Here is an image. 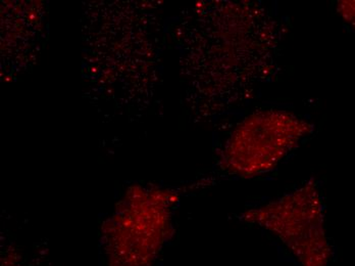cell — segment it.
<instances>
[{"instance_id": "4", "label": "cell", "mask_w": 355, "mask_h": 266, "mask_svg": "<svg viewBox=\"0 0 355 266\" xmlns=\"http://www.w3.org/2000/svg\"><path fill=\"white\" fill-rule=\"evenodd\" d=\"M338 8L344 19L355 26V1L339 2Z\"/></svg>"}, {"instance_id": "3", "label": "cell", "mask_w": 355, "mask_h": 266, "mask_svg": "<svg viewBox=\"0 0 355 266\" xmlns=\"http://www.w3.org/2000/svg\"><path fill=\"white\" fill-rule=\"evenodd\" d=\"M166 190L134 189L110 220L107 253L116 266H145L153 263L171 235V207Z\"/></svg>"}, {"instance_id": "2", "label": "cell", "mask_w": 355, "mask_h": 266, "mask_svg": "<svg viewBox=\"0 0 355 266\" xmlns=\"http://www.w3.org/2000/svg\"><path fill=\"white\" fill-rule=\"evenodd\" d=\"M311 129L309 122L289 112H257L242 121L232 133L223 155V167L241 177L268 172Z\"/></svg>"}, {"instance_id": "1", "label": "cell", "mask_w": 355, "mask_h": 266, "mask_svg": "<svg viewBox=\"0 0 355 266\" xmlns=\"http://www.w3.org/2000/svg\"><path fill=\"white\" fill-rule=\"evenodd\" d=\"M243 219L274 233L302 266H329L332 248L324 231V205L313 181L268 204L246 211Z\"/></svg>"}]
</instances>
